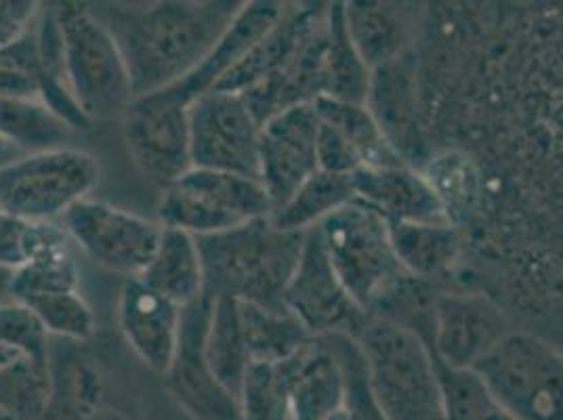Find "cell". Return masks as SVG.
<instances>
[{
	"mask_svg": "<svg viewBox=\"0 0 563 420\" xmlns=\"http://www.w3.org/2000/svg\"><path fill=\"white\" fill-rule=\"evenodd\" d=\"M53 7L64 41V78L74 101L89 122L122 114L135 95L117 38L89 2Z\"/></svg>",
	"mask_w": 563,
	"mask_h": 420,
	"instance_id": "6",
	"label": "cell"
},
{
	"mask_svg": "<svg viewBox=\"0 0 563 420\" xmlns=\"http://www.w3.org/2000/svg\"><path fill=\"white\" fill-rule=\"evenodd\" d=\"M284 307L309 330L311 336H353L364 316L353 303L330 263L318 228L306 234L299 265L284 292Z\"/></svg>",
	"mask_w": 563,
	"mask_h": 420,
	"instance_id": "15",
	"label": "cell"
},
{
	"mask_svg": "<svg viewBox=\"0 0 563 420\" xmlns=\"http://www.w3.org/2000/svg\"><path fill=\"white\" fill-rule=\"evenodd\" d=\"M205 353L211 364L212 373L232 394H240L244 374L251 366L246 350L240 309L235 299L219 297L212 299L211 320L205 341Z\"/></svg>",
	"mask_w": 563,
	"mask_h": 420,
	"instance_id": "32",
	"label": "cell"
},
{
	"mask_svg": "<svg viewBox=\"0 0 563 420\" xmlns=\"http://www.w3.org/2000/svg\"><path fill=\"white\" fill-rule=\"evenodd\" d=\"M272 210L257 179L191 166L175 184L165 187L158 223L205 237L265 219Z\"/></svg>",
	"mask_w": 563,
	"mask_h": 420,
	"instance_id": "9",
	"label": "cell"
},
{
	"mask_svg": "<svg viewBox=\"0 0 563 420\" xmlns=\"http://www.w3.org/2000/svg\"><path fill=\"white\" fill-rule=\"evenodd\" d=\"M101 166L78 147L24 154L0 168V210L27 223H59L99 184Z\"/></svg>",
	"mask_w": 563,
	"mask_h": 420,
	"instance_id": "8",
	"label": "cell"
},
{
	"mask_svg": "<svg viewBox=\"0 0 563 420\" xmlns=\"http://www.w3.org/2000/svg\"><path fill=\"white\" fill-rule=\"evenodd\" d=\"M258 140L261 122L242 95L212 89L189 103V154L194 168L257 179Z\"/></svg>",
	"mask_w": 563,
	"mask_h": 420,
	"instance_id": "11",
	"label": "cell"
},
{
	"mask_svg": "<svg viewBox=\"0 0 563 420\" xmlns=\"http://www.w3.org/2000/svg\"><path fill=\"white\" fill-rule=\"evenodd\" d=\"M313 108L322 122L336 129L345 140L350 141L362 168L406 164L383 135L375 118L364 103H350L332 97H320L313 101Z\"/></svg>",
	"mask_w": 563,
	"mask_h": 420,
	"instance_id": "29",
	"label": "cell"
},
{
	"mask_svg": "<svg viewBox=\"0 0 563 420\" xmlns=\"http://www.w3.org/2000/svg\"><path fill=\"white\" fill-rule=\"evenodd\" d=\"M251 364H276L306 350L316 336L288 309L238 301Z\"/></svg>",
	"mask_w": 563,
	"mask_h": 420,
	"instance_id": "27",
	"label": "cell"
},
{
	"mask_svg": "<svg viewBox=\"0 0 563 420\" xmlns=\"http://www.w3.org/2000/svg\"><path fill=\"white\" fill-rule=\"evenodd\" d=\"M38 318L51 339L70 343H91L97 332L93 309L80 290L51 292L22 303Z\"/></svg>",
	"mask_w": 563,
	"mask_h": 420,
	"instance_id": "35",
	"label": "cell"
},
{
	"mask_svg": "<svg viewBox=\"0 0 563 420\" xmlns=\"http://www.w3.org/2000/svg\"><path fill=\"white\" fill-rule=\"evenodd\" d=\"M352 202L355 191L350 175L318 170L282 207L272 210L269 221L284 232H309Z\"/></svg>",
	"mask_w": 563,
	"mask_h": 420,
	"instance_id": "28",
	"label": "cell"
},
{
	"mask_svg": "<svg viewBox=\"0 0 563 420\" xmlns=\"http://www.w3.org/2000/svg\"><path fill=\"white\" fill-rule=\"evenodd\" d=\"M318 166L320 170H327L332 175H350V177L355 170L362 168L350 141L322 120L318 131Z\"/></svg>",
	"mask_w": 563,
	"mask_h": 420,
	"instance_id": "38",
	"label": "cell"
},
{
	"mask_svg": "<svg viewBox=\"0 0 563 420\" xmlns=\"http://www.w3.org/2000/svg\"><path fill=\"white\" fill-rule=\"evenodd\" d=\"M345 406V376L322 339L299 355L292 387V420H329Z\"/></svg>",
	"mask_w": 563,
	"mask_h": 420,
	"instance_id": "26",
	"label": "cell"
},
{
	"mask_svg": "<svg viewBox=\"0 0 563 420\" xmlns=\"http://www.w3.org/2000/svg\"><path fill=\"white\" fill-rule=\"evenodd\" d=\"M0 420H13V419H11V417H9V415H7V412H2V410H0Z\"/></svg>",
	"mask_w": 563,
	"mask_h": 420,
	"instance_id": "43",
	"label": "cell"
},
{
	"mask_svg": "<svg viewBox=\"0 0 563 420\" xmlns=\"http://www.w3.org/2000/svg\"><path fill=\"white\" fill-rule=\"evenodd\" d=\"M320 118L313 103L288 108L261 124L258 184L272 209L282 207L318 166Z\"/></svg>",
	"mask_w": 563,
	"mask_h": 420,
	"instance_id": "16",
	"label": "cell"
},
{
	"mask_svg": "<svg viewBox=\"0 0 563 420\" xmlns=\"http://www.w3.org/2000/svg\"><path fill=\"white\" fill-rule=\"evenodd\" d=\"M211 309V295L184 307L177 351L163 374L166 391L191 420H242L240 399L221 385L205 353Z\"/></svg>",
	"mask_w": 563,
	"mask_h": 420,
	"instance_id": "14",
	"label": "cell"
},
{
	"mask_svg": "<svg viewBox=\"0 0 563 420\" xmlns=\"http://www.w3.org/2000/svg\"><path fill=\"white\" fill-rule=\"evenodd\" d=\"M140 278L181 309L200 301L207 295V280L198 237L163 228L158 248Z\"/></svg>",
	"mask_w": 563,
	"mask_h": 420,
	"instance_id": "25",
	"label": "cell"
},
{
	"mask_svg": "<svg viewBox=\"0 0 563 420\" xmlns=\"http://www.w3.org/2000/svg\"><path fill=\"white\" fill-rule=\"evenodd\" d=\"M76 251L62 223H34L27 258L13 272L11 299L27 303L51 292L78 290L80 267Z\"/></svg>",
	"mask_w": 563,
	"mask_h": 420,
	"instance_id": "24",
	"label": "cell"
},
{
	"mask_svg": "<svg viewBox=\"0 0 563 420\" xmlns=\"http://www.w3.org/2000/svg\"><path fill=\"white\" fill-rule=\"evenodd\" d=\"M399 265L415 280L456 288L467 258V237L452 223H389Z\"/></svg>",
	"mask_w": 563,
	"mask_h": 420,
	"instance_id": "21",
	"label": "cell"
},
{
	"mask_svg": "<svg viewBox=\"0 0 563 420\" xmlns=\"http://www.w3.org/2000/svg\"><path fill=\"white\" fill-rule=\"evenodd\" d=\"M184 309L150 288L141 278H126L118 292L117 320L124 343L152 373L168 371L181 332Z\"/></svg>",
	"mask_w": 563,
	"mask_h": 420,
	"instance_id": "18",
	"label": "cell"
},
{
	"mask_svg": "<svg viewBox=\"0 0 563 420\" xmlns=\"http://www.w3.org/2000/svg\"><path fill=\"white\" fill-rule=\"evenodd\" d=\"M327 255L357 309L389 320L415 278L404 272L391 246L389 223L362 202L336 210L318 225Z\"/></svg>",
	"mask_w": 563,
	"mask_h": 420,
	"instance_id": "4",
	"label": "cell"
},
{
	"mask_svg": "<svg viewBox=\"0 0 563 420\" xmlns=\"http://www.w3.org/2000/svg\"><path fill=\"white\" fill-rule=\"evenodd\" d=\"M364 106L401 161L421 168L429 158V143L422 122L417 48L373 70Z\"/></svg>",
	"mask_w": 563,
	"mask_h": 420,
	"instance_id": "17",
	"label": "cell"
},
{
	"mask_svg": "<svg viewBox=\"0 0 563 420\" xmlns=\"http://www.w3.org/2000/svg\"><path fill=\"white\" fill-rule=\"evenodd\" d=\"M438 364L446 420H516L475 371H452Z\"/></svg>",
	"mask_w": 563,
	"mask_h": 420,
	"instance_id": "34",
	"label": "cell"
},
{
	"mask_svg": "<svg viewBox=\"0 0 563 420\" xmlns=\"http://www.w3.org/2000/svg\"><path fill=\"white\" fill-rule=\"evenodd\" d=\"M307 232L278 230L269 217L198 237L207 295L286 309L284 292L299 265Z\"/></svg>",
	"mask_w": 563,
	"mask_h": 420,
	"instance_id": "3",
	"label": "cell"
},
{
	"mask_svg": "<svg viewBox=\"0 0 563 420\" xmlns=\"http://www.w3.org/2000/svg\"><path fill=\"white\" fill-rule=\"evenodd\" d=\"M429 150H465L563 219V4H427Z\"/></svg>",
	"mask_w": 563,
	"mask_h": 420,
	"instance_id": "1",
	"label": "cell"
},
{
	"mask_svg": "<svg viewBox=\"0 0 563 420\" xmlns=\"http://www.w3.org/2000/svg\"><path fill=\"white\" fill-rule=\"evenodd\" d=\"M514 330L516 322L488 295L465 288H440L433 299L431 332L424 343L448 368L473 371Z\"/></svg>",
	"mask_w": 563,
	"mask_h": 420,
	"instance_id": "13",
	"label": "cell"
},
{
	"mask_svg": "<svg viewBox=\"0 0 563 420\" xmlns=\"http://www.w3.org/2000/svg\"><path fill=\"white\" fill-rule=\"evenodd\" d=\"M34 223L22 221L0 210V265L15 272L20 269L30 253Z\"/></svg>",
	"mask_w": 563,
	"mask_h": 420,
	"instance_id": "39",
	"label": "cell"
},
{
	"mask_svg": "<svg viewBox=\"0 0 563 420\" xmlns=\"http://www.w3.org/2000/svg\"><path fill=\"white\" fill-rule=\"evenodd\" d=\"M89 420H131L129 417H124L122 412L118 410H110V408H101L97 415H93Z\"/></svg>",
	"mask_w": 563,
	"mask_h": 420,
	"instance_id": "42",
	"label": "cell"
},
{
	"mask_svg": "<svg viewBox=\"0 0 563 420\" xmlns=\"http://www.w3.org/2000/svg\"><path fill=\"white\" fill-rule=\"evenodd\" d=\"M422 7L415 2H345L350 36L371 70L417 48Z\"/></svg>",
	"mask_w": 563,
	"mask_h": 420,
	"instance_id": "20",
	"label": "cell"
},
{
	"mask_svg": "<svg viewBox=\"0 0 563 420\" xmlns=\"http://www.w3.org/2000/svg\"><path fill=\"white\" fill-rule=\"evenodd\" d=\"M71 129L41 99L0 95V137L25 154L64 147Z\"/></svg>",
	"mask_w": 563,
	"mask_h": 420,
	"instance_id": "33",
	"label": "cell"
},
{
	"mask_svg": "<svg viewBox=\"0 0 563 420\" xmlns=\"http://www.w3.org/2000/svg\"><path fill=\"white\" fill-rule=\"evenodd\" d=\"M41 11L38 2L0 0V53L15 45L32 27Z\"/></svg>",
	"mask_w": 563,
	"mask_h": 420,
	"instance_id": "40",
	"label": "cell"
},
{
	"mask_svg": "<svg viewBox=\"0 0 563 420\" xmlns=\"http://www.w3.org/2000/svg\"><path fill=\"white\" fill-rule=\"evenodd\" d=\"M189 101L177 87L133 97L120 114L126 154L143 177L165 187L191 168Z\"/></svg>",
	"mask_w": 563,
	"mask_h": 420,
	"instance_id": "10",
	"label": "cell"
},
{
	"mask_svg": "<svg viewBox=\"0 0 563 420\" xmlns=\"http://www.w3.org/2000/svg\"><path fill=\"white\" fill-rule=\"evenodd\" d=\"M322 341L329 345V350L341 364L345 376V408L352 412L353 420H385L368 389L364 360L352 336L332 334L324 336Z\"/></svg>",
	"mask_w": 563,
	"mask_h": 420,
	"instance_id": "36",
	"label": "cell"
},
{
	"mask_svg": "<svg viewBox=\"0 0 563 420\" xmlns=\"http://www.w3.org/2000/svg\"><path fill=\"white\" fill-rule=\"evenodd\" d=\"M373 70L353 45L345 2H329V30H327V95L332 99L364 103L371 87Z\"/></svg>",
	"mask_w": 563,
	"mask_h": 420,
	"instance_id": "30",
	"label": "cell"
},
{
	"mask_svg": "<svg viewBox=\"0 0 563 420\" xmlns=\"http://www.w3.org/2000/svg\"><path fill=\"white\" fill-rule=\"evenodd\" d=\"M59 341V339H57ZM89 343L51 339L48 376L51 389L38 420H89L103 406L106 376Z\"/></svg>",
	"mask_w": 563,
	"mask_h": 420,
	"instance_id": "22",
	"label": "cell"
},
{
	"mask_svg": "<svg viewBox=\"0 0 563 420\" xmlns=\"http://www.w3.org/2000/svg\"><path fill=\"white\" fill-rule=\"evenodd\" d=\"M59 223L78 251L124 278H140L163 235L158 221L93 198L71 207Z\"/></svg>",
	"mask_w": 563,
	"mask_h": 420,
	"instance_id": "12",
	"label": "cell"
},
{
	"mask_svg": "<svg viewBox=\"0 0 563 420\" xmlns=\"http://www.w3.org/2000/svg\"><path fill=\"white\" fill-rule=\"evenodd\" d=\"M516 420H563V347L517 328L475 368Z\"/></svg>",
	"mask_w": 563,
	"mask_h": 420,
	"instance_id": "7",
	"label": "cell"
},
{
	"mask_svg": "<svg viewBox=\"0 0 563 420\" xmlns=\"http://www.w3.org/2000/svg\"><path fill=\"white\" fill-rule=\"evenodd\" d=\"M355 200L376 210L387 223H446L435 189L410 164L360 168L352 175ZM450 223V221H448Z\"/></svg>",
	"mask_w": 563,
	"mask_h": 420,
	"instance_id": "19",
	"label": "cell"
},
{
	"mask_svg": "<svg viewBox=\"0 0 563 420\" xmlns=\"http://www.w3.org/2000/svg\"><path fill=\"white\" fill-rule=\"evenodd\" d=\"M11 281H13V272L0 265V303L13 301L11 299Z\"/></svg>",
	"mask_w": 563,
	"mask_h": 420,
	"instance_id": "41",
	"label": "cell"
},
{
	"mask_svg": "<svg viewBox=\"0 0 563 420\" xmlns=\"http://www.w3.org/2000/svg\"><path fill=\"white\" fill-rule=\"evenodd\" d=\"M299 355L301 351L284 362L249 366L238 394L242 420H292V387Z\"/></svg>",
	"mask_w": 563,
	"mask_h": 420,
	"instance_id": "31",
	"label": "cell"
},
{
	"mask_svg": "<svg viewBox=\"0 0 563 420\" xmlns=\"http://www.w3.org/2000/svg\"><path fill=\"white\" fill-rule=\"evenodd\" d=\"M352 339L385 420H446L435 357L415 330L366 318Z\"/></svg>",
	"mask_w": 563,
	"mask_h": 420,
	"instance_id": "5",
	"label": "cell"
},
{
	"mask_svg": "<svg viewBox=\"0 0 563 420\" xmlns=\"http://www.w3.org/2000/svg\"><path fill=\"white\" fill-rule=\"evenodd\" d=\"M240 7L235 0L91 4L117 38L135 97L165 91L198 70Z\"/></svg>",
	"mask_w": 563,
	"mask_h": 420,
	"instance_id": "2",
	"label": "cell"
},
{
	"mask_svg": "<svg viewBox=\"0 0 563 420\" xmlns=\"http://www.w3.org/2000/svg\"><path fill=\"white\" fill-rule=\"evenodd\" d=\"M286 4L288 2L274 0L242 2L232 24L221 34L209 57L198 66V70L175 87L189 101H194L198 95L212 91L276 27L286 11Z\"/></svg>",
	"mask_w": 563,
	"mask_h": 420,
	"instance_id": "23",
	"label": "cell"
},
{
	"mask_svg": "<svg viewBox=\"0 0 563 420\" xmlns=\"http://www.w3.org/2000/svg\"><path fill=\"white\" fill-rule=\"evenodd\" d=\"M0 347L20 351L48 364L51 336L25 305L7 301L0 303Z\"/></svg>",
	"mask_w": 563,
	"mask_h": 420,
	"instance_id": "37",
	"label": "cell"
}]
</instances>
